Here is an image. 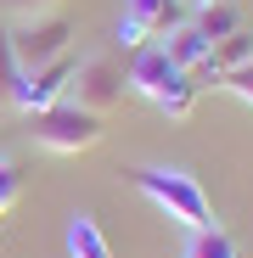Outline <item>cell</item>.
<instances>
[{"label":"cell","instance_id":"cell-1","mask_svg":"<svg viewBox=\"0 0 253 258\" xmlns=\"http://www.w3.org/2000/svg\"><path fill=\"white\" fill-rule=\"evenodd\" d=\"M130 180L175 225H186V230H208V225H214V202H208V191L197 185V174H186V168H135Z\"/></svg>","mask_w":253,"mask_h":258},{"label":"cell","instance_id":"cell-2","mask_svg":"<svg viewBox=\"0 0 253 258\" xmlns=\"http://www.w3.org/2000/svg\"><path fill=\"white\" fill-rule=\"evenodd\" d=\"M102 135H107V123H102L96 112L73 107V101H57V107H45V112H34V141L45 146V152H57V157L96 152Z\"/></svg>","mask_w":253,"mask_h":258},{"label":"cell","instance_id":"cell-3","mask_svg":"<svg viewBox=\"0 0 253 258\" xmlns=\"http://www.w3.org/2000/svg\"><path fill=\"white\" fill-rule=\"evenodd\" d=\"M6 39H12V51H17L23 73H34V68H45V62L68 56L73 23H68L62 12H39V17H23L17 28H6Z\"/></svg>","mask_w":253,"mask_h":258},{"label":"cell","instance_id":"cell-4","mask_svg":"<svg viewBox=\"0 0 253 258\" xmlns=\"http://www.w3.org/2000/svg\"><path fill=\"white\" fill-rule=\"evenodd\" d=\"M124 90H130V79H124V68H118L113 56H84V62L73 68L68 101L84 107V112H96V118H107V112L124 101Z\"/></svg>","mask_w":253,"mask_h":258},{"label":"cell","instance_id":"cell-5","mask_svg":"<svg viewBox=\"0 0 253 258\" xmlns=\"http://www.w3.org/2000/svg\"><path fill=\"white\" fill-rule=\"evenodd\" d=\"M180 23H186V0H124L118 45L124 51H146V39H163Z\"/></svg>","mask_w":253,"mask_h":258},{"label":"cell","instance_id":"cell-6","mask_svg":"<svg viewBox=\"0 0 253 258\" xmlns=\"http://www.w3.org/2000/svg\"><path fill=\"white\" fill-rule=\"evenodd\" d=\"M73 56H57V62H45V68H34V73H23V90H17V112H45V107H57V101H68V84H73Z\"/></svg>","mask_w":253,"mask_h":258},{"label":"cell","instance_id":"cell-7","mask_svg":"<svg viewBox=\"0 0 253 258\" xmlns=\"http://www.w3.org/2000/svg\"><path fill=\"white\" fill-rule=\"evenodd\" d=\"M163 56L175 62L180 73H191L203 90H208V84H220V79H214V68H208V39H203L191 23H180V28H169V34H163Z\"/></svg>","mask_w":253,"mask_h":258},{"label":"cell","instance_id":"cell-8","mask_svg":"<svg viewBox=\"0 0 253 258\" xmlns=\"http://www.w3.org/2000/svg\"><path fill=\"white\" fill-rule=\"evenodd\" d=\"M175 73H180V68L163 56V45H152V51H135V62H130V73H124V79H130V90H135V96L158 101V96L169 90V79H175Z\"/></svg>","mask_w":253,"mask_h":258},{"label":"cell","instance_id":"cell-9","mask_svg":"<svg viewBox=\"0 0 253 258\" xmlns=\"http://www.w3.org/2000/svg\"><path fill=\"white\" fill-rule=\"evenodd\" d=\"M208 45H220V39H231L242 28V12H236V0H197V12L186 17Z\"/></svg>","mask_w":253,"mask_h":258},{"label":"cell","instance_id":"cell-10","mask_svg":"<svg viewBox=\"0 0 253 258\" xmlns=\"http://www.w3.org/2000/svg\"><path fill=\"white\" fill-rule=\"evenodd\" d=\"M68 258H113V241L90 213H73L68 219Z\"/></svg>","mask_w":253,"mask_h":258},{"label":"cell","instance_id":"cell-11","mask_svg":"<svg viewBox=\"0 0 253 258\" xmlns=\"http://www.w3.org/2000/svg\"><path fill=\"white\" fill-rule=\"evenodd\" d=\"M242 62H253V34L236 28L231 39H220V45H208V68H214V79L225 84V73H236Z\"/></svg>","mask_w":253,"mask_h":258},{"label":"cell","instance_id":"cell-12","mask_svg":"<svg viewBox=\"0 0 253 258\" xmlns=\"http://www.w3.org/2000/svg\"><path fill=\"white\" fill-rule=\"evenodd\" d=\"M197 96H203V84H197L191 73H175V79H169V90H163L152 107H158L163 118H191V112H197Z\"/></svg>","mask_w":253,"mask_h":258},{"label":"cell","instance_id":"cell-13","mask_svg":"<svg viewBox=\"0 0 253 258\" xmlns=\"http://www.w3.org/2000/svg\"><path fill=\"white\" fill-rule=\"evenodd\" d=\"M186 258H242V252H236V241H231L220 225H208V230H191Z\"/></svg>","mask_w":253,"mask_h":258},{"label":"cell","instance_id":"cell-14","mask_svg":"<svg viewBox=\"0 0 253 258\" xmlns=\"http://www.w3.org/2000/svg\"><path fill=\"white\" fill-rule=\"evenodd\" d=\"M17 90H23V62L12 51L6 28H0V107H17Z\"/></svg>","mask_w":253,"mask_h":258},{"label":"cell","instance_id":"cell-15","mask_svg":"<svg viewBox=\"0 0 253 258\" xmlns=\"http://www.w3.org/2000/svg\"><path fill=\"white\" fill-rule=\"evenodd\" d=\"M17 197H23V168L12 157H0V208H12Z\"/></svg>","mask_w":253,"mask_h":258},{"label":"cell","instance_id":"cell-16","mask_svg":"<svg viewBox=\"0 0 253 258\" xmlns=\"http://www.w3.org/2000/svg\"><path fill=\"white\" fill-rule=\"evenodd\" d=\"M220 90H231L242 107H253V62H242L236 73H225V84H220Z\"/></svg>","mask_w":253,"mask_h":258},{"label":"cell","instance_id":"cell-17","mask_svg":"<svg viewBox=\"0 0 253 258\" xmlns=\"http://www.w3.org/2000/svg\"><path fill=\"white\" fill-rule=\"evenodd\" d=\"M62 0H23V17H39V12H57Z\"/></svg>","mask_w":253,"mask_h":258},{"label":"cell","instance_id":"cell-18","mask_svg":"<svg viewBox=\"0 0 253 258\" xmlns=\"http://www.w3.org/2000/svg\"><path fill=\"white\" fill-rule=\"evenodd\" d=\"M0 219H6V208H0Z\"/></svg>","mask_w":253,"mask_h":258},{"label":"cell","instance_id":"cell-19","mask_svg":"<svg viewBox=\"0 0 253 258\" xmlns=\"http://www.w3.org/2000/svg\"><path fill=\"white\" fill-rule=\"evenodd\" d=\"M191 6H197V0H191Z\"/></svg>","mask_w":253,"mask_h":258}]
</instances>
